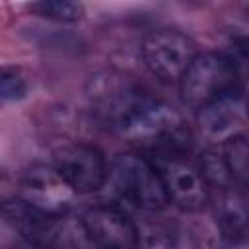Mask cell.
<instances>
[{
  "mask_svg": "<svg viewBox=\"0 0 249 249\" xmlns=\"http://www.w3.org/2000/svg\"><path fill=\"white\" fill-rule=\"evenodd\" d=\"M113 128L152 154H185L193 144V132L183 115L146 91L128 105Z\"/></svg>",
  "mask_w": 249,
  "mask_h": 249,
  "instance_id": "obj_1",
  "label": "cell"
},
{
  "mask_svg": "<svg viewBox=\"0 0 249 249\" xmlns=\"http://www.w3.org/2000/svg\"><path fill=\"white\" fill-rule=\"evenodd\" d=\"M160 210H138L132 218L136 249H179V233L171 222L158 216Z\"/></svg>",
  "mask_w": 249,
  "mask_h": 249,
  "instance_id": "obj_13",
  "label": "cell"
},
{
  "mask_svg": "<svg viewBox=\"0 0 249 249\" xmlns=\"http://www.w3.org/2000/svg\"><path fill=\"white\" fill-rule=\"evenodd\" d=\"M220 152H222L224 165H226L233 185H239L243 189V185L247 183V177H249V144H247V136L243 132L230 136L228 140H224Z\"/></svg>",
  "mask_w": 249,
  "mask_h": 249,
  "instance_id": "obj_14",
  "label": "cell"
},
{
  "mask_svg": "<svg viewBox=\"0 0 249 249\" xmlns=\"http://www.w3.org/2000/svg\"><path fill=\"white\" fill-rule=\"evenodd\" d=\"M142 93L138 84L119 72H101L88 82V97L101 121L111 126L128 109V105Z\"/></svg>",
  "mask_w": 249,
  "mask_h": 249,
  "instance_id": "obj_9",
  "label": "cell"
},
{
  "mask_svg": "<svg viewBox=\"0 0 249 249\" xmlns=\"http://www.w3.org/2000/svg\"><path fill=\"white\" fill-rule=\"evenodd\" d=\"M27 249H29V247H27Z\"/></svg>",
  "mask_w": 249,
  "mask_h": 249,
  "instance_id": "obj_18",
  "label": "cell"
},
{
  "mask_svg": "<svg viewBox=\"0 0 249 249\" xmlns=\"http://www.w3.org/2000/svg\"><path fill=\"white\" fill-rule=\"evenodd\" d=\"M74 196L76 193L56 169L45 163L27 167L19 181V200L53 218H62L72 208Z\"/></svg>",
  "mask_w": 249,
  "mask_h": 249,
  "instance_id": "obj_6",
  "label": "cell"
},
{
  "mask_svg": "<svg viewBox=\"0 0 249 249\" xmlns=\"http://www.w3.org/2000/svg\"><path fill=\"white\" fill-rule=\"evenodd\" d=\"M29 10L35 16L56 19V21H76L84 16V6L70 0H43L29 4Z\"/></svg>",
  "mask_w": 249,
  "mask_h": 249,
  "instance_id": "obj_15",
  "label": "cell"
},
{
  "mask_svg": "<svg viewBox=\"0 0 249 249\" xmlns=\"http://www.w3.org/2000/svg\"><path fill=\"white\" fill-rule=\"evenodd\" d=\"M91 249H99V247H91Z\"/></svg>",
  "mask_w": 249,
  "mask_h": 249,
  "instance_id": "obj_17",
  "label": "cell"
},
{
  "mask_svg": "<svg viewBox=\"0 0 249 249\" xmlns=\"http://www.w3.org/2000/svg\"><path fill=\"white\" fill-rule=\"evenodd\" d=\"M237 64L224 53H196L179 80L183 103L196 111L228 93L237 91Z\"/></svg>",
  "mask_w": 249,
  "mask_h": 249,
  "instance_id": "obj_2",
  "label": "cell"
},
{
  "mask_svg": "<svg viewBox=\"0 0 249 249\" xmlns=\"http://www.w3.org/2000/svg\"><path fill=\"white\" fill-rule=\"evenodd\" d=\"M53 167L74 193H93L107 181V165L101 152L88 144L70 142L58 146Z\"/></svg>",
  "mask_w": 249,
  "mask_h": 249,
  "instance_id": "obj_7",
  "label": "cell"
},
{
  "mask_svg": "<svg viewBox=\"0 0 249 249\" xmlns=\"http://www.w3.org/2000/svg\"><path fill=\"white\" fill-rule=\"evenodd\" d=\"M27 93V80L18 66H0V101H18Z\"/></svg>",
  "mask_w": 249,
  "mask_h": 249,
  "instance_id": "obj_16",
  "label": "cell"
},
{
  "mask_svg": "<svg viewBox=\"0 0 249 249\" xmlns=\"http://www.w3.org/2000/svg\"><path fill=\"white\" fill-rule=\"evenodd\" d=\"M0 210H2L4 218L12 224V228L18 230L19 235L33 249H39L53 235V231L56 230V226L60 222V218L47 216V214L31 208L29 204H25L19 198L6 200Z\"/></svg>",
  "mask_w": 249,
  "mask_h": 249,
  "instance_id": "obj_12",
  "label": "cell"
},
{
  "mask_svg": "<svg viewBox=\"0 0 249 249\" xmlns=\"http://www.w3.org/2000/svg\"><path fill=\"white\" fill-rule=\"evenodd\" d=\"M148 158L158 171L167 202L187 212L208 204V185L198 165L185 160L183 154H152Z\"/></svg>",
  "mask_w": 249,
  "mask_h": 249,
  "instance_id": "obj_4",
  "label": "cell"
},
{
  "mask_svg": "<svg viewBox=\"0 0 249 249\" xmlns=\"http://www.w3.org/2000/svg\"><path fill=\"white\" fill-rule=\"evenodd\" d=\"M195 56V41L175 29H158L142 43L144 64L158 80L165 84H179Z\"/></svg>",
  "mask_w": 249,
  "mask_h": 249,
  "instance_id": "obj_5",
  "label": "cell"
},
{
  "mask_svg": "<svg viewBox=\"0 0 249 249\" xmlns=\"http://www.w3.org/2000/svg\"><path fill=\"white\" fill-rule=\"evenodd\" d=\"M208 202L212 204L222 237L228 243H243L247 237V202L243 191L233 185L208 189Z\"/></svg>",
  "mask_w": 249,
  "mask_h": 249,
  "instance_id": "obj_10",
  "label": "cell"
},
{
  "mask_svg": "<svg viewBox=\"0 0 249 249\" xmlns=\"http://www.w3.org/2000/svg\"><path fill=\"white\" fill-rule=\"evenodd\" d=\"M82 231L91 247L136 249V230L132 218L117 206L89 208L82 218Z\"/></svg>",
  "mask_w": 249,
  "mask_h": 249,
  "instance_id": "obj_8",
  "label": "cell"
},
{
  "mask_svg": "<svg viewBox=\"0 0 249 249\" xmlns=\"http://www.w3.org/2000/svg\"><path fill=\"white\" fill-rule=\"evenodd\" d=\"M243 121H245V107L239 91L228 93L200 107L196 113V123L202 134L222 142L233 134H239L237 128L243 124Z\"/></svg>",
  "mask_w": 249,
  "mask_h": 249,
  "instance_id": "obj_11",
  "label": "cell"
},
{
  "mask_svg": "<svg viewBox=\"0 0 249 249\" xmlns=\"http://www.w3.org/2000/svg\"><path fill=\"white\" fill-rule=\"evenodd\" d=\"M109 181L115 193L138 210H161L167 204L161 181L148 156H117L109 171Z\"/></svg>",
  "mask_w": 249,
  "mask_h": 249,
  "instance_id": "obj_3",
  "label": "cell"
}]
</instances>
